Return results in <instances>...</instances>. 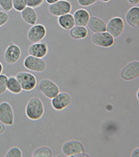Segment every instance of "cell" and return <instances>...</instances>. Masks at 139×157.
<instances>
[{
  "mask_svg": "<svg viewBox=\"0 0 139 157\" xmlns=\"http://www.w3.org/2000/svg\"><path fill=\"white\" fill-rule=\"evenodd\" d=\"M25 113L31 121H39L44 116V106L39 98H32L28 100L26 105Z\"/></svg>",
  "mask_w": 139,
  "mask_h": 157,
  "instance_id": "6da1fadb",
  "label": "cell"
},
{
  "mask_svg": "<svg viewBox=\"0 0 139 157\" xmlns=\"http://www.w3.org/2000/svg\"><path fill=\"white\" fill-rule=\"evenodd\" d=\"M39 89L41 93L49 99H52L60 92L59 86L49 78H43L39 83Z\"/></svg>",
  "mask_w": 139,
  "mask_h": 157,
  "instance_id": "7a4b0ae2",
  "label": "cell"
},
{
  "mask_svg": "<svg viewBox=\"0 0 139 157\" xmlns=\"http://www.w3.org/2000/svg\"><path fill=\"white\" fill-rule=\"evenodd\" d=\"M85 148L82 142L79 140H68L65 142L62 146V152L65 156L73 157L75 155L81 152H85Z\"/></svg>",
  "mask_w": 139,
  "mask_h": 157,
  "instance_id": "3957f363",
  "label": "cell"
},
{
  "mask_svg": "<svg viewBox=\"0 0 139 157\" xmlns=\"http://www.w3.org/2000/svg\"><path fill=\"white\" fill-rule=\"evenodd\" d=\"M125 29V22L119 16L113 17L106 24V31L114 38H119L123 33Z\"/></svg>",
  "mask_w": 139,
  "mask_h": 157,
  "instance_id": "277c9868",
  "label": "cell"
},
{
  "mask_svg": "<svg viewBox=\"0 0 139 157\" xmlns=\"http://www.w3.org/2000/svg\"><path fill=\"white\" fill-rule=\"evenodd\" d=\"M16 78L21 84L22 90L31 91L37 86V78L31 73L20 72L16 75Z\"/></svg>",
  "mask_w": 139,
  "mask_h": 157,
  "instance_id": "5b68a950",
  "label": "cell"
},
{
  "mask_svg": "<svg viewBox=\"0 0 139 157\" xmlns=\"http://www.w3.org/2000/svg\"><path fill=\"white\" fill-rule=\"evenodd\" d=\"M23 65L28 70L37 72V73L44 72L47 67L46 62L43 60V58H39L30 55L24 59Z\"/></svg>",
  "mask_w": 139,
  "mask_h": 157,
  "instance_id": "8992f818",
  "label": "cell"
},
{
  "mask_svg": "<svg viewBox=\"0 0 139 157\" xmlns=\"http://www.w3.org/2000/svg\"><path fill=\"white\" fill-rule=\"evenodd\" d=\"M48 10L52 16L59 17L71 12L72 4L67 0H59L54 4H49Z\"/></svg>",
  "mask_w": 139,
  "mask_h": 157,
  "instance_id": "52a82bcc",
  "label": "cell"
},
{
  "mask_svg": "<svg viewBox=\"0 0 139 157\" xmlns=\"http://www.w3.org/2000/svg\"><path fill=\"white\" fill-rule=\"evenodd\" d=\"M139 77V62L132 61L120 71V78L125 81H131Z\"/></svg>",
  "mask_w": 139,
  "mask_h": 157,
  "instance_id": "ba28073f",
  "label": "cell"
},
{
  "mask_svg": "<svg viewBox=\"0 0 139 157\" xmlns=\"http://www.w3.org/2000/svg\"><path fill=\"white\" fill-rule=\"evenodd\" d=\"M72 102L71 95L68 92L60 91L56 97L51 99V106L56 111H62L67 109Z\"/></svg>",
  "mask_w": 139,
  "mask_h": 157,
  "instance_id": "9c48e42d",
  "label": "cell"
},
{
  "mask_svg": "<svg viewBox=\"0 0 139 157\" xmlns=\"http://www.w3.org/2000/svg\"><path fill=\"white\" fill-rule=\"evenodd\" d=\"M92 42L96 46L103 48L112 47L115 44V39L107 31L93 33Z\"/></svg>",
  "mask_w": 139,
  "mask_h": 157,
  "instance_id": "30bf717a",
  "label": "cell"
},
{
  "mask_svg": "<svg viewBox=\"0 0 139 157\" xmlns=\"http://www.w3.org/2000/svg\"><path fill=\"white\" fill-rule=\"evenodd\" d=\"M47 34L46 28L42 24L32 25L28 32V39L32 43H39L45 38Z\"/></svg>",
  "mask_w": 139,
  "mask_h": 157,
  "instance_id": "8fae6325",
  "label": "cell"
},
{
  "mask_svg": "<svg viewBox=\"0 0 139 157\" xmlns=\"http://www.w3.org/2000/svg\"><path fill=\"white\" fill-rule=\"evenodd\" d=\"M14 121L15 116L11 105L8 102H0V121L5 126H12Z\"/></svg>",
  "mask_w": 139,
  "mask_h": 157,
  "instance_id": "7c38bea8",
  "label": "cell"
},
{
  "mask_svg": "<svg viewBox=\"0 0 139 157\" xmlns=\"http://www.w3.org/2000/svg\"><path fill=\"white\" fill-rule=\"evenodd\" d=\"M21 56V50L16 44H9L4 52V60L8 64H15Z\"/></svg>",
  "mask_w": 139,
  "mask_h": 157,
  "instance_id": "4fadbf2b",
  "label": "cell"
},
{
  "mask_svg": "<svg viewBox=\"0 0 139 157\" xmlns=\"http://www.w3.org/2000/svg\"><path fill=\"white\" fill-rule=\"evenodd\" d=\"M48 53V46L46 44L39 42L32 43L28 48V54L35 57L43 58Z\"/></svg>",
  "mask_w": 139,
  "mask_h": 157,
  "instance_id": "5bb4252c",
  "label": "cell"
},
{
  "mask_svg": "<svg viewBox=\"0 0 139 157\" xmlns=\"http://www.w3.org/2000/svg\"><path fill=\"white\" fill-rule=\"evenodd\" d=\"M87 27L93 33L106 31V23L104 22V21H103L97 16H91L90 17Z\"/></svg>",
  "mask_w": 139,
  "mask_h": 157,
  "instance_id": "9a60e30c",
  "label": "cell"
},
{
  "mask_svg": "<svg viewBox=\"0 0 139 157\" xmlns=\"http://www.w3.org/2000/svg\"><path fill=\"white\" fill-rule=\"evenodd\" d=\"M126 21L129 26L133 28H138L139 27V7L133 6L126 14Z\"/></svg>",
  "mask_w": 139,
  "mask_h": 157,
  "instance_id": "2e32d148",
  "label": "cell"
},
{
  "mask_svg": "<svg viewBox=\"0 0 139 157\" xmlns=\"http://www.w3.org/2000/svg\"><path fill=\"white\" fill-rule=\"evenodd\" d=\"M73 16L75 26H81V27H87L88 21L90 20V13L85 9H79L77 10Z\"/></svg>",
  "mask_w": 139,
  "mask_h": 157,
  "instance_id": "e0dca14e",
  "label": "cell"
},
{
  "mask_svg": "<svg viewBox=\"0 0 139 157\" xmlns=\"http://www.w3.org/2000/svg\"><path fill=\"white\" fill-rule=\"evenodd\" d=\"M21 18L27 24L29 25H35L38 21V14L35 11V10L31 7H26L23 10L21 11Z\"/></svg>",
  "mask_w": 139,
  "mask_h": 157,
  "instance_id": "ac0fdd59",
  "label": "cell"
},
{
  "mask_svg": "<svg viewBox=\"0 0 139 157\" xmlns=\"http://www.w3.org/2000/svg\"><path fill=\"white\" fill-rule=\"evenodd\" d=\"M57 21H58V24H59L60 27L62 29H64V30H70V29H72L75 26L73 16L72 14H70V13L59 16Z\"/></svg>",
  "mask_w": 139,
  "mask_h": 157,
  "instance_id": "d6986e66",
  "label": "cell"
},
{
  "mask_svg": "<svg viewBox=\"0 0 139 157\" xmlns=\"http://www.w3.org/2000/svg\"><path fill=\"white\" fill-rule=\"evenodd\" d=\"M69 35L73 39H84L88 36V29L86 27L74 26L69 30Z\"/></svg>",
  "mask_w": 139,
  "mask_h": 157,
  "instance_id": "ffe728a7",
  "label": "cell"
},
{
  "mask_svg": "<svg viewBox=\"0 0 139 157\" xmlns=\"http://www.w3.org/2000/svg\"><path fill=\"white\" fill-rule=\"evenodd\" d=\"M7 90H9V92H11L13 94H20L22 91V88L21 86V84L16 77L11 76V77L8 78Z\"/></svg>",
  "mask_w": 139,
  "mask_h": 157,
  "instance_id": "44dd1931",
  "label": "cell"
},
{
  "mask_svg": "<svg viewBox=\"0 0 139 157\" xmlns=\"http://www.w3.org/2000/svg\"><path fill=\"white\" fill-rule=\"evenodd\" d=\"M32 155L33 157H51L52 150L48 146H41L33 151Z\"/></svg>",
  "mask_w": 139,
  "mask_h": 157,
  "instance_id": "7402d4cb",
  "label": "cell"
},
{
  "mask_svg": "<svg viewBox=\"0 0 139 157\" xmlns=\"http://www.w3.org/2000/svg\"><path fill=\"white\" fill-rule=\"evenodd\" d=\"M22 151L19 147H12L9 149L8 152L5 154V157H21Z\"/></svg>",
  "mask_w": 139,
  "mask_h": 157,
  "instance_id": "603a6c76",
  "label": "cell"
},
{
  "mask_svg": "<svg viewBox=\"0 0 139 157\" xmlns=\"http://www.w3.org/2000/svg\"><path fill=\"white\" fill-rule=\"evenodd\" d=\"M13 9H15L16 11L21 12L27 7L26 0H12Z\"/></svg>",
  "mask_w": 139,
  "mask_h": 157,
  "instance_id": "cb8c5ba5",
  "label": "cell"
},
{
  "mask_svg": "<svg viewBox=\"0 0 139 157\" xmlns=\"http://www.w3.org/2000/svg\"><path fill=\"white\" fill-rule=\"evenodd\" d=\"M8 76L5 75H0V95L4 94L7 90V81H8Z\"/></svg>",
  "mask_w": 139,
  "mask_h": 157,
  "instance_id": "d4e9b609",
  "label": "cell"
},
{
  "mask_svg": "<svg viewBox=\"0 0 139 157\" xmlns=\"http://www.w3.org/2000/svg\"><path fill=\"white\" fill-rule=\"evenodd\" d=\"M0 7L4 11H10L13 9L12 0H0Z\"/></svg>",
  "mask_w": 139,
  "mask_h": 157,
  "instance_id": "484cf974",
  "label": "cell"
},
{
  "mask_svg": "<svg viewBox=\"0 0 139 157\" xmlns=\"http://www.w3.org/2000/svg\"><path fill=\"white\" fill-rule=\"evenodd\" d=\"M44 0H26L27 6L31 7V8H38L41 4H43Z\"/></svg>",
  "mask_w": 139,
  "mask_h": 157,
  "instance_id": "4316f807",
  "label": "cell"
},
{
  "mask_svg": "<svg viewBox=\"0 0 139 157\" xmlns=\"http://www.w3.org/2000/svg\"><path fill=\"white\" fill-rule=\"evenodd\" d=\"M8 21L9 16L7 12L4 11V10H0V28L7 23Z\"/></svg>",
  "mask_w": 139,
  "mask_h": 157,
  "instance_id": "83f0119b",
  "label": "cell"
},
{
  "mask_svg": "<svg viewBox=\"0 0 139 157\" xmlns=\"http://www.w3.org/2000/svg\"><path fill=\"white\" fill-rule=\"evenodd\" d=\"M77 1H78V4H80V6L88 7V6H91L92 4L96 3L98 0H77Z\"/></svg>",
  "mask_w": 139,
  "mask_h": 157,
  "instance_id": "f1b7e54d",
  "label": "cell"
},
{
  "mask_svg": "<svg viewBox=\"0 0 139 157\" xmlns=\"http://www.w3.org/2000/svg\"><path fill=\"white\" fill-rule=\"evenodd\" d=\"M131 157H139V148H136L132 150Z\"/></svg>",
  "mask_w": 139,
  "mask_h": 157,
  "instance_id": "f546056e",
  "label": "cell"
},
{
  "mask_svg": "<svg viewBox=\"0 0 139 157\" xmlns=\"http://www.w3.org/2000/svg\"><path fill=\"white\" fill-rule=\"evenodd\" d=\"M127 2L132 6H138L139 4V0H127Z\"/></svg>",
  "mask_w": 139,
  "mask_h": 157,
  "instance_id": "4dcf8cb0",
  "label": "cell"
},
{
  "mask_svg": "<svg viewBox=\"0 0 139 157\" xmlns=\"http://www.w3.org/2000/svg\"><path fill=\"white\" fill-rule=\"evenodd\" d=\"M73 157H90V155L87 153H85V152H81V153H79L75 155Z\"/></svg>",
  "mask_w": 139,
  "mask_h": 157,
  "instance_id": "1f68e13d",
  "label": "cell"
},
{
  "mask_svg": "<svg viewBox=\"0 0 139 157\" xmlns=\"http://www.w3.org/2000/svg\"><path fill=\"white\" fill-rule=\"evenodd\" d=\"M5 130H6V128H5V125L0 121V135L4 133V132H5Z\"/></svg>",
  "mask_w": 139,
  "mask_h": 157,
  "instance_id": "d6a6232c",
  "label": "cell"
},
{
  "mask_svg": "<svg viewBox=\"0 0 139 157\" xmlns=\"http://www.w3.org/2000/svg\"><path fill=\"white\" fill-rule=\"evenodd\" d=\"M46 1V3H48L49 4H54V3H56L57 1H59V0H45Z\"/></svg>",
  "mask_w": 139,
  "mask_h": 157,
  "instance_id": "836d02e7",
  "label": "cell"
},
{
  "mask_svg": "<svg viewBox=\"0 0 139 157\" xmlns=\"http://www.w3.org/2000/svg\"><path fill=\"white\" fill-rule=\"evenodd\" d=\"M4 70V66H3V64L0 63V75L2 74V72Z\"/></svg>",
  "mask_w": 139,
  "mask_h": 157,
  "instance_id": "e575fe53",
  "label": "cell"
},
{
  "mask_svg": "<svg viewBox=\"0 0 139 157\" xmlns=\"http://www.w3.org/2000/svg\"><path fill=\"white\" fill-rule=\"evenodd\" d=\"M100 1H102V2H103V3H107V2H109L110 0H100Z\"/></svg>",
  "mask_w": 139,
  "mask_h": 157,
  "instance_id": "d590c367",
  "label": "cell"
},
{
  "mask_svg": "<svg viewBox=\"0 0 139 157\" xmlns=\"http://www.w3.org/2000/svg\"><path fill=\"white\" fill-rule=\"evenodd\" d=\"M137 100H138V90L137 91Z\"/></svg>",
  "mask_w": 139,
  "mask_h": 157,
  "instance_id": "8d00e7d4",
  "label": "cell"
}]
</instances>
